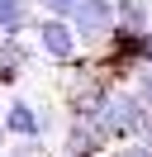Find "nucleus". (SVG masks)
<instances>
[{
    "instance_id": "nucleus-1",
    "label": "nucleus",
    "mask_w": 152,
    "mask_h": 157,
    "mask_svg": "<svg viewBox=\"0 0 152 157\" xmlns=\"http://www.w3.org/2000/svg\"><path fill=\"white\" fill-rule=\"evenodd\" d=\"M33 38H38V52H43V57H52L57 67H66V62L81 57L76 24L62 19V14H43V19H33Z\"/></svg>"
},
{
    "instance_id": "nucleus-2",
    "label": "nucleus",
    "mask_w": 152,
    "mask_h": 157,
    "mask_svg": "<svg viewBox=\"0 0 152 157\" xmlns=\"http://www.w3.org/2000/svg\"><path fill=\"white\" fill-rule=\"evenodd\" d=\"M76 24V38H81V48H100L104 38H114V29H119V5L114 0H81L71 14Z\"/></svg>"
},
{
    "instance_id": "nucleus-3",
    "label": "nucleus",
    "mask_w": 152,
    "mask_h": 157,
    "mask_svg": "<svg viewBox=\"0 0 152 157\" xmlns=\"http://www.w3.org/2000/svg\"><path fill=\"white\" fill-rule=\"evenodd\" d=\"M5 133L10 138H33V133H43V105L10 100V105H5Z\"/></svg>"
},
{
    "instance_id": "nucleus-4",
    "label": "nucleus",
    "mask_w": 152,
    "mask_h": 157,
    "mask_svg": "<svg viewBox=\"0 0 152 157\" xmlns=\"http://www.w3.org/2000/svg\"><path fill=\"white\" fill-rule=\"evenodd\" d=\"M114 5H119V29H133V33L152 29V0H114Z\"/></svg>"
},
{
    "instance_id": "nucleus-5",
    "label": "nucleus",
    "mask_w": 152,
    "mask_h": 157,
    "mask_svg": "<svg viewBox=\"0 0 152 157\" xmlns=\"http://www.w3.org/2000/svg\"><path fill=\"white\" fill-rule=\"evenodd\" d=\"M24 24H28L24 0H0V33H24Z\"/></svg>"
},
{
    "instance_id": "nucleus-6",
    "label": "nucleus",
    "mask_w": 152,
    "mask_h": 157,
    "mask_svg": "<svg viewBox=\"0 0 152 157\" xmlns=\"http://www.w3.org/2000/svg\"><path fill=\"white\" fill-rule=\"evenodd\" d=\"M5 157H48V143H43V133H33V138H10Z\"/></svg>"
},
{
    "instance_id": "nucleus-7",
    "label": "nucleus",
    "mask_w": 152,
    "mask_h": 157,
    "mask_svg": "<svg viewBox=\"0 0 152 157\" xmlns=\"http://www.w3.org/2000/svg\"><path fill=\"white\" fill-rule=\"evenodd\" d=\"M38 5H43V14H62V19H71L81 0H38Z\"/></svg>"
},
{
    "instance_id": "nucleus-8",
    "label": "nucleus",
    "mask_w": 152,
    "mask_h": 157,
    "mask_svg": "<svg viewBox=\"0 0 152 157\" xmlns=\"http://www.w3.org/2000/svg\"><path fill=\"white\" fill-rule=\"evenodd\" d=\"M133 90H138V95L152 105V67H138V76H133Z\"/></svg>"
},
{
    "instance_id": "nucleus-9",
    "label": "nucleus",
    "mask_w": 152,
    "mask_h": 157,
    "mask_svg": "<svg viewBox=\"0 0 152 157\" xmlns=\"http://www.w3.org/2000/svg\"><path fill=\"white\" fill-rule=\"evenodd\" d=\"M114 157H152V143H142V138H133V143H124Z\"/></svg>"
},
{
    "instance_id": "nucleus-10",
    "label": "nucleus",
    "mask_w": 152,
    "mask_h": 157,
    "mask_svg": "<svg viewBox=\"0 0 152 157\" xmlns=\"http://www.w3.org/2000/svg\"><path fill=\"white\" fill-rule=\"evenodd\" d=\"M138 67H152V29L138 33Z\"/></svg>"
}]
</instances>
